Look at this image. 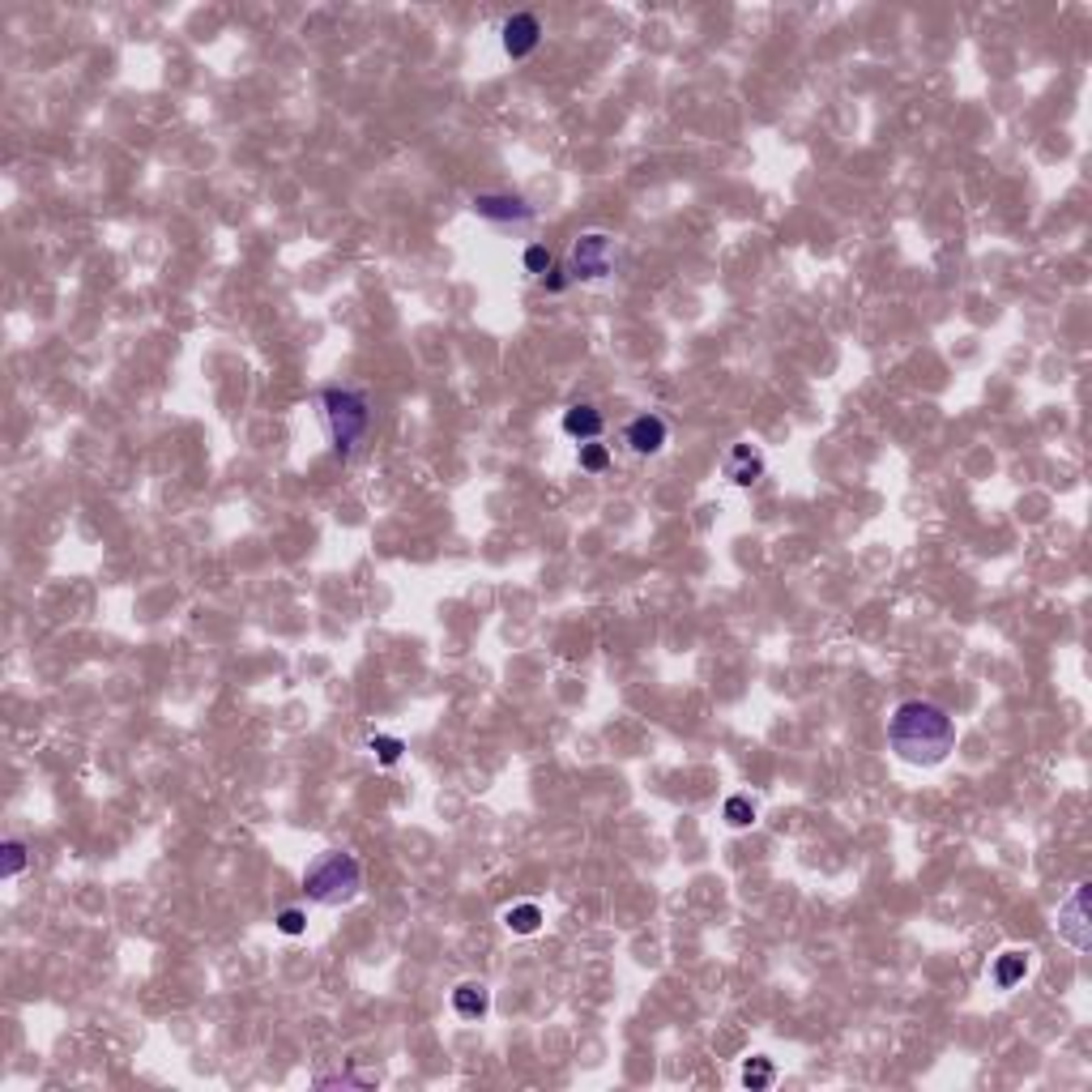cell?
Returning <instances> with one entry per match:
<instances>
[{"label":"cell","instance_id":"6da1fadb","mask_svg":"<svg viewBox=\"0 0 1092 1092\" xmlns=\"http://www.w3.org/2000/svg\"><path fill=\"white\" fill-rule=\"evenodd\" d=\"M888 743L905 764L934 768L952 756L956 747V721L947 708L931 704V700H905L892 708L888 721Z\"/></svg>","mask_w":1092,"mask_h":1092},{"label":"cell","instance_id":"7a4b0ae2","mask_svg":"<svg viewBox=\"0 0 1092 1092\" xmlns=\"http://www.w3.org/2000/svg\"><path fill=\"white\" fill-rule=\"evenodd\" d=\"M321 418H325V431L333 440V452L337 457H355L359 445L367 440L372 431V406L359 388H342V385H329L321 393Z\"/></svg>","mask_w":1092,"mask_h":1092},{"label":"cell","instance_id":"3957f363","mask_svg":"<svg viewBox=\"0 0 1092 1092\" xmlns=\"http://www.w3.org/2000/svg\"><path fill=\"white\" fill-rule=\"evenodd\" d=\"M303 892H307V901L325 905V909L350 905L359 892H363V867H359L355 853L325 849L321 858L303 871Z\"/></svg>","mask_w":1092,"mask_h":1092},{"label":"cell","instance_id":"277c9868","mask_svg":"<svg viewBox=\"0 0 1092 1092\" xmlns=\"http://www.w3.org/2000/svg\"><path fill=\"white\" fill-rule=\"evenodd\" d=\"M563 270H568L572 282H602V277H611L615 273V235H606V231L576 235Z\"/></svg>","mask_w":1092,"mask_h":1092},{"label":"cell","instance_id":"5b68a950","mask_svg":"<svg viewBox=\"0 0 1092 1092\" xmlns=\"http://www.w3.org/2000/svg\"><path fill=\"white\" fill-rule=\"evenodd\" d=\"M474 214L482 222H496V226H530L533 222V205H525L521 197L512 192H478L474 197Z\"/></svg>","mask_w":1092,"mask_h":1092},{"label":"cell","instance_id":"8992f818","mask_svg":"<svg viewBox=\"0 0 1092 1092\" xmlns=\"http://www.w3.org/2000/svg\"><path fill=\"white\" fill-rule=\"evenodd\" d=\"M500 35H503V51H508L512 60H525L533 47L542 43V22L533 14H512L508 22H503Z\"/></svg>","mask_w":1092,"mask_h":1092},{"label":"cell","instance_id":"52a82bcc","mask_svg":"<svg viewBox=\"0 0 1092 1092\" xmlns=\"http://www.w3.org/2000/svg\"><path fill=\"white\" fill-rule=\"evenodd\" d=\"M666 440H671V427H666L662 415H641V418L627 422V448L641 452V457H653V452H662Z\"/></svg>","mask_w":1092,"mask_h":1092},{"label":"cell","instance_id":"ba28073f","mask_svg":"<svg viewBox=\"0 0 1092 1092\" xmlns=\"http://www.w3.org/2000/svg\"><path fill=\"white\" fill-rule=\"evenodd\" d=\"M726 478L738 482V487H751V482L764 478V457H760L751 445H734L726 457Z\"/></svg>","mask_w":1092,"mask_h":1092},{"label":"cell","instance_id":"9c48e42d","mask_svg":"<svg viewBox=\"0 0 1092 1092\" xmlns=\"http://www.w3.org/2000/svg\"><path fill=\"white\" fill-rule=\"evenodd\" d=\"M452 1012H457L461 1020H482L491 1012V991L482 982H461L457 991H452Z\"/></svg>","mask_w":1092,"mask_h":1092},{"label":"cell","instance_id":"30bf717a","mask_svg":"<svg viewBox=\"0 0 1092 1092\" xmlns=\"http://www.w3.org/2000/svg\"><path fill=\"white\" fill-rule=\"evenodd\" d=\"M602 415H597L593 406H572L568 415H563V431H568L572 440H581V445H593L597 436H602Z\"/></svg>","mask_w":1092,"mask_h":1092},{"label":"cell","instance_id":"8fae6325","mask_svg":"<svg viewBox=\"0 0 1092 1092\" xmlns=\"http://www.w3.org/2000/svg\"><path fill=\"white\" fill-rule=\"evenodd\" d=\"M1024 973H1028V952H1003L994 961V968H991L998 991H1016V986L1024 982Z\"/></svg>","mask_w":1092,"mask_h":1092},{"label":"cell","instance_id":"7c38bea8","mask_svg":"<svg viewBox=\"0 0 1092 1092\" xmlns=\"http://www.w3.org/2000/svg\"><path fill=\"white\" fill-rule=\"evenodd\" d=\"M503 926H508L512 934H533L542 926V909L538 905H512V909L503 913Z\"/></svg>","mask_w":1092,"mask_h":1092},{"label":"cell","instance_id":"4fadbf2b","mask_svg":"<svg viewBox=\"0 0 1092 1092\" xmlns=\"http://www.w3.org/2000/svg\"><path fill=\"white\" fill-rule=\"evenodd\" d=\"M367 751H372L380 764L388 768V764H397L406 747H401V738H393V734H372V738H367Z\"/></svg>","mask_w":1092,"mask_h":1092},{"label":"cell","instance_id":"5bb4252c","mask_svg":"<svg viewBox=\"0 0 1092 1092\" xmlns=\"http://www.w3.org/2000/svg\"><path fill=\"white\" fill-rule=\"evenodd\" d=\"M0 853H5V879H17V875L26 871V862H30L26 841H5V845H0Z\"/></svg>","mask_w":1092,"mask_h":1092},{"label":"cell","instance_id":"9a60e30c","mask_svg":"<svg viewBox=\"0 0 1092 1092\" xmlns=\"http://www.w3.org/2000/svg\"><path fill=\"white\" fill-rule=\"evenodd\" d=\"M772 1079H777V1071H772L768 1058H751V1063L743 1067V1084L747 1088H768Z\"/></svg>","mask_w":1092,"mask_h":1092},{"label":"cell","instance_id":"2e32d148","mask_svg":"<svg viewBox=\"0 0 1092 1092\" xmlns=\"http://www.w3.org/2000/svg\"><path fill=\"white\" fill-rule=\"evenodd\" d=\"M751 819H756V807H751V802H747L743 794L726 798V823H730V828H747Z\"/></svg>","mask_w":1092,"mask_h":1092},{"label":"cell","instance_id":"e0dca14e","mask_svg":"<svg viewBox=\"0 0 1092 1092\" xmlns=\"http://www.w3.org/2000/svg\"><path fill=\"white\" fill-rule=\"evenodd\" d=\"M606 466H611V452H606L602 445H581V470L602 474Z\"/></svg>","mask_w":1092,"mask_h":1092},{"label":"cell","instance_id":"ac0fdd59","mask_svg":"<svg viewBox=\"0 0 1092 1092\" xmlns=\"http://www.w3.org/2000/svg\"><path fill=\"white\" fill-rule=\"evenodd\" d=\"M525 270H530L533 277H546L551 273V252H546L542 244H530V248H525Z\"/></svg>","mask_w":1092,"mask_h":1092},{"label":"cell","instance_id":"d6986e66","mask_svg":"<svg viewBox=\"0 0 1092 1092\" xmlns=\"http://www.w3.org/2000/svg\"><path fill=\"white\" fill-rule=\"evenodd\" d=\"M277 931H282V934H303L307 931V913L303 909H282V913H277Z\"/></svg>","mask_w":1092,"mask_h":1092},{"label":"cell","instance_id":"ffe728a7","mask_svg":"<svg viewBox=\"0 0 1092 1092\" xmlns=\"http://www.w3.org/2000/svg\"><path fill=\"white\" fill-rule=\"evenodd\" d=\"M542 282H546V291H563V286H568L572 277H568V270H555V265H551V273H546Z\"/></svg>","mask_w":1092,"mask_h":1092}]
</instances>
